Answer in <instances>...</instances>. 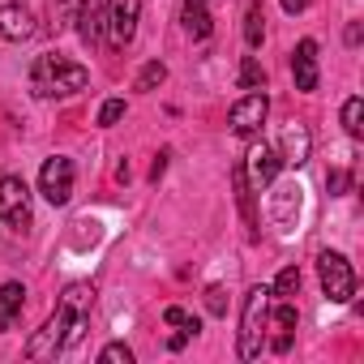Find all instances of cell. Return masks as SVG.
Returning a JSON list of instances; mask_svg holds the SVG:
<instances>
[{"mask_svg":"<svg viewBox=\"0 0 364 364\" xmlns=\"http://www.w3.org/2000/svg\"><path fill=\"white\" fill-rule=\"evenodd\" d=\"M77 9H82V0H48L52 31H56V35H60V31H69V26H73V18H77Z\"/></svg>","mask_w":364,"mask_h":364,"instance_id":"cell-20","label":"cell"},{"mask_svg":"<svg viewBox=\"0 0 364 364\" xmlns=\"http://www.w3.org/2000/svg\"><path fill=\"white\" fill-rule=\"evenodd\" d=\"M189 338H193V334H189V330H180V334H171V338H167V347H171V351H180V347H185V343H189Z\"/></svg>","mask_w":364,"mask_h":364,"instance_id":"cell-31","label":"cell"},{"mask_svg":"<svg viewBox=\"0 0 364 364\" xmlns=\"http://www.w3.org/2000/svg\"><path fill=\"white\" fill-rule=\"evenodd\" d=\"M291 77H296V90H304V95H313L317 90V43L313 39H300L296 43V52H291Z\"/></svg>","mask_w":364,"mask_h":364,"instance_id":"cell-11","label":"cell"},{"mask_svg":"<svg viewBox=\"0 0 364 364\" xmlns=\"http://www.w3.org/2000/svg\"><path fill=\"white\" fill-rule=\"evenodd\" d=\"M0 223L14 232H31L35 215H31V189L18 176H0Z\"/></svg>","mask_w":364,"mask_h":364,"instance_id":"cell-5","label":"cell"},{"mask_svg":"<svg viewBox=\"0 0 364 364\" xmlns=\"http://www.w3.org/2000/svg\"><path fill=\"white\" fill-rule=\"evenodd\" d=\"M309 154H313L309 129H304V124H287L283 137H279V159H283V167H304Z\"/></svg>","mask_w":364,"mask_h":364,"instance_id":"cell-12","label":"cell"},{"mask_svg":"<svg viewBox=\"0 0 364 364\" xmlns=\"http://www.w3.org/2000/svg\"><path fill=\"white\" fill-rule=\"evenodd\" d=\"M163 171H167V150H163V154H159V159H154V163H150V180H159V176H163Z\"/></svg>","mask_w":364,"mask_h":364,"instance_id":"cell-30","label":"cell"},{"mask_svg":"<svg viewBox=\"0 0 364 364\" xmlns=\"http://www.w3.org/2000/svg\"><path fill=\"white\" fill-rule=\"evenodd\" d=\"M35 14L26 9V5H0V39H9V43H26V39H35Z\"/></svg>","mask_w":364,"mask_h":364,"instance_id":"cell-9","label":"cell"},{"mask_svg":"<svg viewBox=\"0 0 364 364\" xmlns=\"http://www.w3.org/2000/svg\"><path fill=\"white\" fill-rule=\"evenodd\" d=\"M343 129H347V137H364V99L360 95H351L347 103H343Z\"/></svg>","mask_w":364,"mask_h":364,"instance_id":"cell-21","label":"cell"},{"mask_svg":"<svg viewBox=\"0 0 364 364\" xmlns=\"http://www.w3.org/2000/svg\"><path fill=\"white\" fill-rule=\"evenodd\" d=\"M103 18H107V39H112V48H120V52H124V48L133 43V35H137L141 0H107Z\"/></svg>","mask_w":364,"mask_h":364,"instance_id":"cell-7","label":"cell"},{"mask_svg":"<svg viewBox=\"0 0 364 364\" xmlns=\"http://www.w3.org/2000/svg\"><path fill=\"white\" fill-rule=\"evenodd\" d=\"M266 300H270V287H249L240 309V360H257L266 347Z\"/></svg>","mask_w":364,"mask_h":364,"instance_id":"cell-3","label":"cell"},{"mask_svg":"<svg viewBox=\"0 0 364 364\" xmlns=\"http://www.w3.org/2000/svg\"><path fill=\"white\" fill-rule=\"evenodd\" d=\"M317 274H321V291H326L330 304H347L355 296V270H351V262L343 253L321 249L317 253Z\"/></svg>","mask_w":364,"mask_h":364,"instance_id":"cell-4","label":"cell"},{"mask_svg":"<svg viewBox=\"0 0 364 364\" xmlns=\"http://www.w3.org/2000/svg\"><path fill=\"white\" fill-rule=\"evenodd\" d=\"M90 304H95V287L90 283H69L65 287V300L56 304V313L43 321L39 334H31L26 355L31 360H52V355L77 347L82 334H86V326H90Z\"/></svg>","mask_w":364,"mask_h":364,"instance_id":"cell-1","label":"cell"},{"mask_svg":"<svg viewBox=\"0 0 364 364\" xmlns=\"http://www.w3.org/2000/svg\"><path fill=\"white\" fill-rule=\"evenodd\" d=\"M206 309H210L215 317L228 313V296H223V287H206Z\"/></svg>","mask_w":364,"mask_h":364,"instance_id":"cell-29","label":"cell"},{"mask_svg":"<svg viewBox=\"0 0 364 364\" xmlns=\"http://www.w3.org/2000/svg\"><path fill=\"white\" fill-rule=\"evenodd\" d=\"M163 82H167V65H163V60H150V65L137 73V90H159Z\"/></svg>","mask_w":364,"mask_h":364,"instance_id":"cell-24","label":"cell"},{"mask_svg":"<svg viewBox=\"0 0 364 364\" xmlns=\"http://www.w3.org/2000/svg\"><path fill=\"white\" fill-rule=\"evenodd\" d=\"M22 304H26V287L22 283H5V287H0V330H14L18 326Z\"/></svg>","mask_w":364,"mask_h":364,"instance_id":"cell-16","label":"cell"},{"mask_svg":"<svg viewBox=\"0 0 364 364\" xmlns=\"http://www.w3.org/2000/svg\"><path fill=\"white\" fill-rule=\"evenodd\" d=\"M347 43H351V48L360 43V22H351V26H347Z\"/></svg>","mask_w":364,"mask_h":364,"instance_id":"cell-33","label":"cell"},{"mask_svg":"<svg viewBox=\"0 0 364 364\" xmlns=\"http://www.w3.org/2000/svg\"><path fill=\"white\" fill-rule=\"evenodd\" d=\"M232 185H236V206H240V215L249 223V236L257 240V206H253V185H249V176H245V163L232 167Z\"/></svg>","mask_w":364,"mask_h":364,"instance_id":"cell-15","label":"cell"},{"mask_svg":"<svg viewBox=\"0 0 364 364\" xmlns=\"http://www.w3.org/2000/svg\"><path fill=\"white\" fill-rule=\"evenodd\" d=\"M266 86V69L257 56H245L240 60V90H262Z\"/></svg>","mask_w":364,"mask_h":364,"instance_id":"cell-22","label":"cell"},{"mask_svg":"<svg viewBox=\"0 0 364 364\" xmlns=\"http://www.w3.org/2000/svg\"><path fill=\"white\" fill-rule=\"evenodd\" d=\"M185 5H206V0H185Z\"/></svg>","mask_w":364,"mask_h":364,"instance_id":"cell-34","label":"cell"},{"mask_svg":"<svg viewBox=\"0 0 364 364\" xmlns=\"http://www.w3.org/2000/svg\"><path fill=\"white\" fill-rule=\"evenodd\" d=\"M279 167H283V159H279L274 146H266V141L249 146V154H245V176L253 180V185H270V180L279 176Z\"/></svg>","mask_w":364,"mask_h":364,"instance_id":"cell-10","label":"cell"},{"mask_svg":"<svg viewBox=\"0 0 364 364\" xmlns=\"http://www.w3.org/2000/svg\"><path fill=\"white\" fill-rule=\"evenodd\" d=\"M326 189H330V198H338V193H347V189H351V171H343V167H334V171L326 176Z\"/></svg>","mask_w":364,"mask_h":364,"instance_id":"cell-27","label":"cell"},{"mask_svg":"<svg viewBox=\"0 0 364 364\" xmlns=\"http://www.w3.org/2000/svg\"><path fill=\"white\" fill-rule=\"evenodd\" d=\"M99 360H103V364H133V351H129L124 343H107V347L99 351Z\"/></svg>","mask_w":364,"mask_h":364,"instance_id":"cell-26","label":"cell"},{"mask_svg":"<svg viewBox=\"0 0 364 364\" xmlns=\"http://www.w3.org/2000/svg\"><path fill=\"white\" fill-rule=\"evenodd\" d=\"M262 35H266L262 0H249V9H245V43H249V48H262Z\"/></svg>","mask_w":364,"mask_h":364,"instance_id":"cell-18","label":"cell"},{"mask_svg":"<svg viewBox=\"0 0 364 364\" xmlns=\"http://www.w3.org/2000/svg\"><path fill=\"white\" fill-rule=\"evenodd\" d=\"M270 317H274V326H279V338H274V351L283 355V351L291 347V330H296V321H300V313H296V304H291V300H279V309H274Z\"/></svg>","mask_w":364,"mask_h":364,"instance_id":"cell-17","label":"cell"},{"mask_svg":"<svg viewBox=\"0 0 364 364\" xmlns=\"http://www.w3.org/2000/svg\"><path fill=\"white\" fill-rule=\"evenodd\" d=\"M39 193H43L52 206H65V202L73 198V159L52 154V159L39 167Z\"/></svg>","mask_w":364,"mask_h":364,"instance_id":"cell-6","label":"cell"},{"mask_svg":"<svg viewBox=\"0 0 364 364\" xmlns=\"http://www.w3.org/2000/svg\"><path fill=\"white\" fill-rule=\"evenodd\" d=\"M296 291H300V270H296V266L279 270V279L270 283V296H279V300H291Z\"/></svg>","mask_w":364,"mask_h":364,"instance_id":"cell-23","label":"cell"},{"mask_svg":"<svg viewBox=\"0 0 364 364\" xmlns=\"http://www.w3.org/2000/svg\"><path fill=\"white\" fill-rule=\"evenodd\" d=\"M163 321H167V326H180V330H189V334H198V330H202V321H198V317H189L180 304H167V309H163Z\"/></svg>","mask_w":364,"mask_h":364,"instance_id":"cell-25","label":"cell"},{"mask_svg":"<svg viewBox=\"0 0 364 364\" xmlns=\"http://www.w3.org/2000/svg\"><path fill=\"white\" fill-rule=\"evenodd\" d=\"M86 82H90V73H86L82 65L60 60V56H39V60H35V69H31V86H35V95H39V99L77 95V90H86Z\"/></svg>","mask_w":364,"mask_h":364,"instance_id":"cell-2","label":"cell"},{"mask_svg":"<svg viewBox=\"0 0 364 364\" xmlns=\"http://www.w3.org/2000/svg\"><path fill=\"white\" fill-rule=\"evenodd\" d=\"M266 112H270L266 90H249L245 99H236V103H232L228 124H232V133H236V137H253V133L266 124Z\"/></svg>","mask_w":364,"mask_h":364,"instance_id":"cell-8","label":"cell"},{"mask_svg":"<svg viewBox=\"0 0 364 364\" xmlns=\"http://www.w3.org/2000/svg\"><path fill=\"white\" fill-rule=\"evenodd\" d=\"M274 185V180H270ZM296 215H300V185H274V193H270V219L287 232V228H296Z\"/></svg>","mask_w":364,"mask_h":364,"instance_id":"cell-14","label":"cell"},{"mask_svg":"<svg viewBox=\"0 0 364 364\" xmlns=\"http://www.w3.org/2000/svg\"><path fill=\"white\" fill-rule=\"evenodd\" d=\"M283 9H287V14H304V9H309V0H283Z\"/></svg>","mask_w":364,"mask_h":364,"instance_id":"cell-32","label":"cell"},{"mask_svg":"<svg viewBox=\"0 0 364 364\" xmlns=\"http://www.w3.org/2000/svg\"><path fill=\"white\" fill-rule=\"evenodd\" d=\"M77 35H82V43L95 52V48H103V31H107V18H103V5L99 0H82V9H77Z\"/></svg>","mask_w":364,"mask_h":364,"instance_id":"cell-13","label":"cell"},{"mask_svg":"<svg viewBox=\"0 0 364 364\" xmlns=\"http://www.w3.org/2000/svg\"><path fill=\"white\" fill-rule=\"evenodd\" d=\"M124 116V99H107L103 107H99V124H116Z\"/></svg>","mask_w":364,"mask_h":364,"instance_id":"cell-28","label":"cell"},{"mask_svg":"<svg viewBox=\"0 0 364 364\" xmlns=\"http://www.w3.org/2000/svg\"><path fill=\"white\" fill-rule=\"evenodd\" d=\"M185 31L193 35V39H210V31H215V22H210V14H206V5H185Z\"/></svg>","mask_w":364,"mask_h":364,"instance_id":"cell-19","label":"cell"}]
</instances>
